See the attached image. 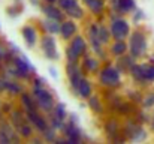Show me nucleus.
Returning <instances> with one entry per match:
<instances>
[{
	"instance_id": "9",
	"label": "nucleus",
	"mask_w": 154,
	"mask_h": 144,
	"mask_svg": "<svg viewBox=\"0 0 154 144\" xmlns=\"http://www.w3.org/2000/svg\"><path fill=\"white\" fill-rule=\"evenodd\" d=\"M23 35H24V39H26V42L29 45H35V42H36V30L33 27H24Z\"/></svg>"
},
{
	"instance_id": "11",
	"label": "nucleus",
	"mask_w": 154,
	"mask_h": 144,
	"mask_svg": "<svg viewBox=\"0 0 154 144\" xmlns=\"http://www.w3.org/2000/svg\"><path fill=\"white\" fill-rule=\"evenodd\" d=\"M130 71H132V75H133L136 80H139V81H145V80H147V78H145V74H144L142 66L135 65V66H132V68H130Z\"/></svg>"
},
{
	"instance_id": "14",
	"label": "nucleus",
	"mask_w": 154,
	"mask_h": 144,
	"mask_svg": "<svg viewBox=\"0 0 154 144\" xmlns=\"http://www.w3.org/2000/svg\"><path fill=\"white\" fill-rule=\"evenodd\" d=\"M126 50H127V47H126V44L123 41H117L114 44V47H112V53L117 54V56H120V54H124Z\"/></svg>"
},
{
	"instance_id": "32",
	"label": "nucleus",
	"mask_w": 154,
	"mask_h": 144,
	"mask_svg": "<svg viewBox=\"0 0 154 144\" xmlns=\"http://www.w3.org/2000/svg\"><path fill=\"white\" fill-rule=\"evenodd\" d=\"M151 63H153V65H154V59H151Z\"/></svg>"
},
{
	"instance_id": "3",
	"label": "nucleus",
	"mask_w": 154,
	"mask_h": 144,
	"mask_svg": "<svg viewBox=\"0 0 154 144\" xmlns=\"http://www.w3.org/2000/svg\"><path fill=\"white\" fill-rule=\"evenodd\" d=\"M85 51V42L82 38H75V41L72 42L70 48L67 50V57H69V62H76V59Z\"/></svg>"
},
{
	"instance_id": "1",
	"label": "nucleus",
	"mask_w": 154,
	"mask_h": 144,
	"mask_svg": "<svg viewBox=\"0 0 154 144\" xmlns=\"http://www.w3.org/2000/svg\"><path fill=\"white\" fill-rule=\"evenodd\" d=\"M147 50V41L145 36L141 32H135L130 38V51L133 57H139L141 54H144Z\"/></svg>"
},
{
	"instance_id": "24",
	"label": "nucleus",
	"mask_w": 154,
	"mask_h": 144,
	"mask_svg": "<svg viewBox=\"0 0 154 144\" xmlns=\"http://www.w3.org/2000/svg\"><path fill=\"white\" fill-rule=\"evenodd\" d=\"M117 129H118V126H117V123H115L114 120H111V122H108V123H106V132H109V134H111V131H112V134H115V132H117Z\"/></svg>"
},
{
	"instance_id": "8",
	"label": "nucleus",
	"mask_w": 154,
	"mask_h": 144,
	"mask_svg": "<svg viewBox=\"0 0 154 144\" xmlns=\"http://www.w3.org/2000/svg\"><path fill=\"white\" fill-rule=\"evenodd\" d=\"M75 30H76V26L72 21H66L60 26V33H61L63 38H70L75 33Z\"/></svg>"
},
{
	"instance_id": "31",
	"label": "nucleus",
	"mask_w": 154,
	"mask_h": 144,
	"mask_svg": "<svg viewBox=\"0 0 154 144\" xmlns=\"http://www.w3.org/2000/svg\"><path fill=\"white\" fill-rule=\"evenodd\" d=\"M48 3H54V2H57V0H47Z\"/></svg>"
},
{
	"instance_id": "26",
	"label": "nucleus",
	"mask_w": 154,
	"mask_h": 144,
	"mask_svg": "<svg viewBox=\"0 0 154 144\" xmlns=\"http://www.w3.org/2000/svg\"><path fill=\"white\" fill-rule=\"evenodd\" d=\"M85 66H87L90 71H94L96 66H97V63H96V60H93V59H85Z\"/></svg>"
},
{
	"instance_id": "12",
	"label": "nucleus",
	"mask_w": 154,
	"mask_h": 144,
	"mask_svg": "<svg viewBox=\"0 0 154 144\" xmlns=\"http://www.w3.org/2000/svg\"><path fill=\"white\" fill-rule=\"evenodd\" d=\"M135 8V2L133 0H118V11L120 12H127L130 9Z\"/></svg>"
},
{
	"instance_id": "30",
	"label": "nucleus",
	"mask_w": 154,
	"mask_h": 144,
	"mask_svg": "<svg viewBox=\"0 0 154 144\" xmlns=\"http://www.w3.org/2000/svg\"><path fill=\"white\" fill-rule=\"evenodd\" d=\"M3 54H5V48L0 45V59H3Z\"/></svg>"
},
{
	"instance_id": "17",
	"label": "nucleus",
	"mask_w": 154,
	"mask_h": 144,
	"mask_svg": "<svg viewBox=\"0 0 154 144\" xmlns=\"http://www.w3.org/2000/svg\"><path fill=\"white\" fill-rule=\"evenodd\" d=\"M45 12H47V15H48L51 20H60V18H61V14L58 12V9H55V8H52V6H47V8H45Z\"/></svg>"
},
{
	"instance_id": "27",
	"label": "nucleus",
	"mask_w": 154,
	"mask_h": 144,
	"mask_svg": "<svg viewBox=\"0 0 154 144\" xmlns=\"http://www.w3.org/2000/svg\"><path fill=\"white\" fill-rule=\"evenodd\" d=\"M47 29L48 30H51V33H55V32H58L60 30V27L54 23V21H51V23H47Z\"/></svg>"
},
{
	"instance_id": "23",
	"label": "nucleus",
	"mask_w": 154,
	"mask_h": 144,
	"mask_svg": "<svg viewBox=\"0 0 154 144\" xmlns=\"http://www.w3.org/2000/svg\"><path fill=\"white\" fill-rule=\"evenodd\" d=\"M18 131L21 132L23 137H30V135H32V129H30V126H27V125H21V126L18 128Z\"/></svg>"
},
{
	"instance_id": "10",
	"label": "nucleus",
	"mask_w": 154,
	"mask_h": 144,
	"mask_svg": "<svg viewBox=\"0 0 154 144\" xmlns=\"http://www.w3.org/2000/svg\"><path fill=\"white\" fill-rule=\"evenodd\" d=\"M78 92H79V95L81 98H90L91 95V86H90V83L87 81V80H82L81 81V84H79V89H78Z\"/></svg>"
},
{
	"instance_id": "20",
	"label": "nucleus",
	"mask_w": 154,
	"mask_h": 144,
	"mask_svg": "<svg viewBox=\"0 0 154 144\" xmlns=\"http://www.w3.org/2000/svg\"><path fill=\"white\" fill-rule=\"evenodd\" d=\"M58 3H60V8L64 9V11L76 6V0H58Z\"/></svg>"
},
{
	"instance_id": "29",
	"label": "nucleus",
	"mask_w": 154,
	"mask_h": 144,
	"mask_svg": "<svg viewBox=\"0 0 154 144\" xmlns=\"http://www.w3.org/2000/svg\"><path fill=\"white\" fill-rule=\"evenodd\" d=\"M35 83H36V87H41V86H42V80H39V78H36Z\"/></svg>"
},
{
	"instance_id": "2",
	"label": "nucleus",
	"mask_w": 154,
	"mask_h": 144,
	"mask_svg": "<svg viewBox=\"0 0 154 144\" xmlns=\"http://www.w3.org/2000/svg\"><path fill=\"white\" fill-rule=\"evenodd\" d=\"M100 81H102V84H105V86H118V83H120V74L114 68L108 66V68H105L102 72H100Z\"/></svg>"
},
{
	"instance_id": "25",
	"label": "nucleus",
	"mask_w": 154,
	"mask_h": 144,
	"mask_svg": "<svg viewBox=\"0 0 154 144\" xmlns=\"http://www.w3.org/2000/svg\"><path fill=\"white\" fill-rule=\"evenodd\" d=\"M99 39H100L102 42H106V41L109 39V36H108V30H106L105 27H99Z\"/></svg>"
},
{
	"instance_id": "4",
	"label": "nucleus",
	"mask_w": 154,
	"mask_h": 144,
	"mask_svg": "<svg viewBox=\"0 0 154 144\" xmlns=\"http://www.w3.org/2000/svg\"><path fill=\"white\" fill-rule=\"evenodd\" d=\"M35 96H36V99H38V102H39L42 110L50 111L52 108V96L50 92H47V90H44L41 87H36L35 89Z\"/></svg>"
},
{
	"instance_id": "28",
	"label": "nucleus",
	"mask_w": 154,
	"mask_h": 144,
	"mask_svg": "<svg viewBox=\"0 0 154 144\" xmlns=\"http://www.w3.org/2000/svg\"><path fill=\"white\" fill-rule=\"evenodd\" d=\"M144 105H145V107H153V105H154V95H150V96H148V98L145 99Z\"/></svg>"
},
{
	"instance_id": "18",
	"label": "nucleus",
	"mask_w": 154,
	"mask_h": 144,
	"mask_svg": "<svg viewBox=\"0 0 154 144\" xmlns=\"http://www.w3.org/2000/svg\"><path fill=\"white\" fill-rule=\"evenodd\" d=\"M2 89H6V90H9L11 93H20V92H21V87H20L17 83H3Z\"/></svg>"
},
{
	"instance_id": "15",
	"label": "nucleus",
	"mask_w": 154,
	"mask_h": 144,
	"mask_svg": "<svg viewBox=\"0 0 154 144\" xmlns=\"http://www.w3.org/2000/svg\"><path fill=\"white\" fill-rule=\"evenodd\" d=\"M21 101H23V105H24V107H27V108H26L27 111H35V110H36V105L33 104L32 98H30L29 95H23Z\"/></svg>"
},
{
	"instance_id": "22",
	"label": "nucleus",
	"mask_w": 154,
	"mask_h": 144,
	"mask_svg": "<svg viewBox=\"0 0 154 144\" xmlns=\"http://www.w3.org/2000/svg\"><path fill=\"white\" fill-rule=\"evenodd\" d=\"M55 116H57L60 120H64L66 111H64V105H63V104H58V105H57V108H55Z\"/></svg>"
},
{
	"instance_id": "21",
	"label": "nucleus",
	"mask_w": 154,
	"mask_h": 144,
	"mask_svg": "<svg viewBox=\"0 0 154 144\" xmlns=\"http://www.w3.org/2000/svg\"><path fill=\"white\" fill-rule=\"evenodd\" d=\"M67 14H69L70 17H75V18H81V17H82V11H81L78 6H73V8L67 9Z\"/></svg>"
},
{
	"instance_id": "7",
	"label": "nucleus",
	"mask_w": 154,
	"mask_h": 144,
	"mask_svg": "<svg viewBox=\"0 0 154 144\" xmlns=\"http://www.w3.org/2000/svg\"><path fill=\"white\" fill-rule=\"evenodd\" d=\"M27 117H29V119L35 123V126H36V128H38L41 132H45V131L48 129L47 122H45V120H44V119H42V117H41L38 113H36V110H35V111H27Z\"/></svg>"
},
{
	"instance_id": "19",
	"label": "nucleus",
	"mask_w": 154,
	"mask_h": 144,
	"mask_svg": "<svg viewBox=\"0 0 154 144\" xmlns=\"http://www.w3.org/2000/svg\"><path fill=\"white\" fill-rule=\"evenodd\" d=\"M88 104H90V107H91L94 111H102V105H100V102H99V99H97L96 96H90Z\"/></svg>"
},
{
	"instance_id": "6",
	"label": "nucleus",
	"mask_w": 154,
	"mask_h": 144,
	"mask_svg": "<svg viewBox=\"0 0 154 144\" xmlns=\"http://www.w3.org/2000/svg\"><path fill=\"white\" fill-rule=\"evenodd\" d=\"M42 48H44L45 56L48 59H57V51H55V45H54V39L51 36H45L42 39Z\"/></svg>"
},
{
	"instance_id": "13",
	"label": "nucleus",
	"mask_w": 154,
	"mask_h": 144,
	"mask_svg": "<svg viewBox=\"0 0 154 144\" xmlns=\"http://www.w3.org/2000/svg\"><path fill=\"white\" fill-rule=\"evenodd\" d=\"M87 5L93 11V14H99L103 9V0H90Z\"/></svg>"
},
{
	"instance_id": "5",
	"label": "nucleus",
	"mask_w": 154,
	"mask_h": 144,
	"mask_svg": "<svg viewBox=\"0 0 154 144\" xmlns=\"http://www.w3.org/2000/svg\"><path fill=\"white\" fill-rule=\"evenodd\" d=\"M111 33L117 41H123L124 36L129 33V24L124 20H117L111 26Z\"/></svg>"
},
{
	"instance_id": "16",
	"label": "nucleus",
	"mask_w": 154,
	"mask_h": 144,
	"mask_svg": "<svg viewBox=\"0 0 154 144\" xmlns=\"http://www.w3.org/2000/svg\"><path fill=\"white\" fill-rule=\"evenodd\" d=\"M142 69H144V74H145V78L148 81H153L154 80V65H142Z\"/></svg>"
}]
</instances>
